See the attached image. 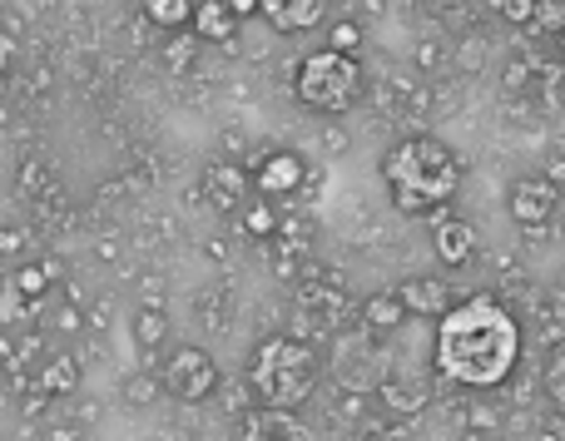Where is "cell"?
Masks as SVG:
<instances>
[{
    "label": "cell",
    "mask_w": 565,
    "mask_h": 441,
    "mask_svg": "<svg viewBox=\"0 0 565 441\" xmlns=\"http://www.w3.org/2000/svg\"><path fill=\"white\" fill-rule=\"evenodd\" d=\"M521 363V323L497 298H467L437 318V373L457 387H501Z\"/></svg>",
    "instance_id": "obj_1"
},
{
    "label": "cell",
    "mask_w": 565,
    "mask_h": 441,
    "mask_svg": "<svg viewBox=\"0 0 565 441\" xmlns=\"http://www.w3.org/2000/svg\"><path fill=\"white\" fill-rule=\"evenodd\" d=\"M382 179L402 214H441L461 189V159L441 139L412 135L382 159Z\"/></svg>",
    "instance_id": "obj_2"
},
{
    "label": "cell",
    "mask_w": 565,
    "mask_h": 441,
    "mask_svg": "<svg viewBox=\"0 0 565 441\" xmlns=\"http://www.w3.org/2000/svg\"><path fill=\"white\" fill-rule=\"evenodd\" d=\"M248 387L268 412H298L318 387V353L302 337H264L248 357Z\"/></svg>",
    "instance_id": "obj_3"
},
{
    "label": "cell",
    "mask_w": 565,
    "mask_h": 441,
    "mask_svg": "<svg viewBox=\"0 0 565 441\" xmlns=\"http://www.w3.org/2000/svg\"><path fill=\"white\" fill-rule=\"evenodd\" d=\"M298 99L318 115H342L362 99V65L358 55H338V50H312L298 65Z\"/></svg>",
    "instance_id": "obj_4"
},
{
    "label": "cell",
    "mask_w": 565,
    "mask_h": 441,
    "mask_svg": "<svg viewBox=\"0 0 565 441\" xmlns=\"http://www.w3.org/2000/svg\"><path fill=\"white\" fill-rule=\"evenodd\" d=\"M50 298H55V278L40 268V258L10 268L6 283H0V327H6V333L35 327V318L50 313Z\"/></svg>",
    "instance_id": "obj_5"
},
{
    "label": "cell",
    "mask_w": 565,
    "mask_h": 441,
    "mask_svg": "<svg viewBox=\"0 0 565 441\" xmlns=\"http://www.w3.org/2000/svg\"><path fill=\"white\" fill-rule=\"evenodd\" d=\"M159 383H164V392L174 397V402H189V407L209 402V397L218 392V363L204 347L179 343L174 353L164 357V367H159Z\"/></svg>",
    "instance_id": "obj_6"
},
{
    "label": "cell",
    "mask_w": 565,
    "mask_h": 441,
    "mask_svg": "<svg viewBox=\"0 0 565 441\" xmlns=\"http://www.w3.org/2000/svg\"><path fill=\"white\" fill-rule=\"evenodd\" d=\"M507 208H511V218H516L521 228H546L551 218H556V208H561V184H551L546 174L516 179L511 194H507Z\"/></svg>",
    "instance_id": "obj_7"
},
{
    "label": "cell",
    "mask_w": 565,
    "mask_h": 441,
    "mask_svg": "<svg viewBox=\"0 0 565 441\" xmlns=\"http://www.w3.org/2000/svg\"><path fill=\"white\" fill-rule=\"evenodd\" d=\"M254 194L258 198H292L302 184H308V164H302V154H292V149H274V154H264L254 169Z\"/></svg>",
    "instance_id": "obj_8"
},
{
    "label": "cell",
    "mask_w": 565,
    "mask_h": 441,
    "mask_svg": "<svg viewBox=\"0 0 565 441\" xmlns=\"http://www.w3.org/2000/svg\"><path fill=\"white\" fill-rule=\"evenodd\" d=\"M204 194L214 208H224V214H238V208L254 198V174H248V164H234V159H214V164L204 169Z\"/></svg>",
    "instance_id": "obj_9"
},
{
    "label": "cell",
    "mask_w": 565,
    "mask_h": 441,
    "mask_svg": "<svg viewBox=\"0 0 565 441\" xmlns=\"http://www.w3.org/2000/svg\"><path fill=\"white\" fill-rule=\"evenodd\" d=\"M431 248H437V258L447 268H467L471 258H477V228L461 214H437V224H431Z\"/></svg>",
    "instance_id": "obj_10"
},
{
    "label": "cell",
    "mask_w": 565,
    "mask_h": 441,
    "mask_svg": "<svg viewBox=\"0 0 565 441\" xmlns=\"http://www.w3.org/2000/svg\"><path fill=\"white\" fill-rule=\"evenodd\" d=\"M328 6L332 0H258V15H264L274 30H282V35H292V30L322 25Z\"/></svg>",
    "instance_id": "obj_11"
},
{
    "label": "cell",
    "mask_w": 565,
    "mask_h": 441,
    "mask_svg": "<svg viewBox=\"0 0 565 441\" xmlns=\"http://www.w3.org/2000/svg\"><path fill=\"white\" fill-rule=\"evenodd\" d=\"M402 308H407V318H441L451 308V293L441 278H407V283L397 288Z\"/></svg>",
    "instance_id": "obj_12"
},
{
    "label": "cell",
    "mask_w": 565,
    "mask_h": 441,
    "mask_svg": "<svg viewBox=\"0 0 565 441\" xmlns=\"http://www.w3.org/2000/svg\"><path fill=\"white\" fill-rule=\"evenodd\" d=\"M194 40H209V45H234L238 20L224 0H194V20H189Z\"/></svg>",
    "instance_id": "obj_13"
},
{
    "label": "cell",
    "mask_w": 565,
    "mask_h": 441,
    "mask_svg": "<svg viewBox=\"0 0 565 441\" xmlns=\"http://www.w3.org/2000/svg\"><path fill=\"white\" fill-rule=\"evenodd\" d=\"M35 387L45 397H75V387H79V363H75V353H50L45 363L35 367Z\"/></svg>",
    "instance_id": "obj_14"
},
{
    "label": "cell",
    "mask_w": 565,
    "mask_h": 441,
    "mask_svg": "<svg viewBox=\"0 0 565 441\" xmlns=\"http://www.w3.org/2000/svg\"><path fill=\"white\" fill-rule=\"evenodd\" d=\"M129 337H135L139 353H159L169 343V313L159 303H139L129 318Z\"/></svg>",
    "instance_id": "obj_15"
},
{
    "label": "cell",
    "mask_w": 565,
    "mask_h": 441,
    "mask_svg": "<svg viewBox=\"0 0 565 441\" xmlns=\"http://www.w3.org/2000/svg\"><path fill=\"white\" fill-rule=\"evenodd\" d=\"M40 258V238L30 224H0V263L20 268V263H35Z\"/></svg>",
    "instance_id": "obj_16"
},
{
    "label": "cell",
    "mask_w": 565,
    "mask_h": 441,
    "mask_svg": "<svg viewBox=\"0 0 565 441\" xmlns=\"http://www.w3.org/2000/svg\"><path fill=\"white\" fill-rule=\"evenodd\" d=\"M362 323H367V333H397V327L407 323V308H402L397 288H392V293H372L367 303H362Z\"/></svg>",
    "instance_id": "obj_17"
},
{
    "label": "cell",
    "mask_w": 565,
    "mask_h": 441,
    "mask_svg": "<svg viewBox=\"0 0 565 441\" xmlns=\"http://www.w3.org/2000/svg\"><path fill=\"white\" fill-rule=\"evenodd\" d=\"M139 10H145V20L154 30H189V20H194V0H139Z\"/></svg>",
    "instance_id": "obj_18"
},
{
    "label": "cell",
    "mask_w": 565,
    "mask_h": 441,
    "mask_svg": "<svg viewBox=\"0 0 565 441\" xmlns=\"http://www.w3.org/2000/svg\"><path fill=\"white\" fill-rule=\"evenodd\" d=\"M159 397H164V383H159L154 367H139V373H129L119 383V402L125 407H154Z\"/></svg>",
    "instance_id": "obj_19"
},
{
    "label": "cell",
    "mask_w": 565,
    "mask_h": 441,
    "mask_svg": "<svg viewBox=\"0 0 565 441\" xmlns=\"http://www.w3.org/2000/svg\"><path fill=\"white\" fill-rule=\"evenodd\" d=\"M238 224H244L248 238L268 244V238L278 234V204H268V198H248V204L238 208Z\"/></svg>",
    "instance_id": "obj_20"
},
{
    "label": "cell",
    "mask_w": 565,
    "mask_h": 441,
    "mask_svg": "<svg viewBox=\"0 0 565 441\" xmlns=\"http://www.w3.org/2000/svg\"><path fill=\"white\" fill-rule=\"evenodd\" d=\"M50 327H45V333L50 337H79V333H85V308H79V303H60V308H50Z\"/></svg>",
    "instance_id": "obj_21"
},
{
    "label": "cell",
    "mask_w": 565,
    "mask_h": 441,
    "mask_svg": "<svg viewBox=\"0 0 565 441\" xmlns=\"http://www.w3.org/2000/svg\"><path fill=\"white\" fill-rule=\"evenodd\" d=\"M159 55H164V65L179 75V69H189V65H194V55H199V40H194V35H174L164 50H159Z\"/></svg>",
    "instance_id": "obj_22"
},
{
    "label": "cell",
    "mask_w": 565,
    "mask_h": 441,
    "mask_svg": "<svg viewBox=\"0 0 565 441\" xmlns=\"http://www.w3.org/2000/svg\"><path fill=\"white\" fill-rule=\"evenodd\" d=\"M546 397L556 402V412H565V347H556L546 363Z\"/></svg>",
    "instance_id": "obj_23"
},
{
    "label": "cell",
    "mask_w": 565,
    "mask_h": 441,
    "mask_svg": "<svg viewBox=\"0 0 565 441\" xmlns=\"http://www.w3.org/2000/svg\"><path fill=\"white\" fill-rule=\"evenodd\" d=\"M491 10L501 20H511V25H531L536 20V0H491Z\"/></svg>",
    "instance_id": "obj_24"
},
{
    "label": "cell",
    "mask_w": 565,
    "mask_h": 441,
    "mask_svg": "<svg viewBox=\"0 0 565 441\" xmlns=\"http://www.w3.org/2000/svg\"><path fill=\"white\" fill-rule=\"evenodd\" d=\"M358 45H362V25L338 20V25H332V45L328 50H338V55H358Z\"/></svg>",
    "instance_id": "obj_25"
},
{
    "label": "cell",
    "mask_w": 565,
    "mask_h": 441,
    "mask_svg": "<svg viewBox=\"0 0 565 441\" xmlns=\"http://www.w3.org/2000/svg\"><path fill=\"white\" fill-rule=\"evenodd\" d=\"M40 441H85V427H79L75 417H65V422H50Z\"/></svg>",
    "instance_id": "obj_26"
},
{
    "label": "cell",
    "mask_w": 565,
    "mask_h": 441,
    "mask_svg": "<svg viewBox=\"0 0 565 441\" xmlns=\"http://www.w3.org/2000/svg\"><path fill=\"white\" fill-rule=\"evenodd\" d=\"M228 10H234V20H248V15H258V0H224Z\"/></svg>",
    "instance_id": "obj_27"
},
{
    "label": "cell",
    "mask_w": 565,
    "mask_h": 441,
    "mask_svg": "<svg viewBox=\"0 0 565 441\" xmlns=\"http://www.w3.org/2000/svg\"><path fill=\"white\" fill-rule=\"evenodd\" d=\"M10 60H15V45H10V40H6V35H0V79H6Z\"/></svg>",
    "instance_id": "obj_28"
},
{
    "label": "cell",
    "mask_w": 565,
    "mask_h": 441,
    "mask_svg": "<svg viewBox=\"0 0 565 441\" xmlns=\"http://www.w3.org/2000/svg\"><path fill=\"white\" fill-rule=\"evenodd\" d=\"M521 79H526V65H511V69H507V85L521 89Z\"/></svg>",
    "instance_id": "obj_29"
},
{
    "label": "cell",
    "mask_w": 565,
    "mask_h": 441,
    "mask_svg": "<svg viewBox=\"0 0 565 441\" xmlns=\"http://www.w3.org/2000/svg\"><path fill=\"white\" fill-rule=\"evenodd\" d=\"M99 258H119V244H115V238H99Z\"/></svg>",
    "instance_id": "obj_30"
},
{
    "label": "cell",
    "mask_w": 565,
    "mask_h": 441,
    "mask_svg": "<svg viewBox=\"0 0 565 441\" xmlns=\"http://www.w3.org/2000/svg\"><path fill=\"white\" fill-rule=\"evenodd\" d=\"M431 6H437V10H457L461 0H431Z\"/></svg>",
    "instance_id": "obj_31"
},
{
    "label": "cell",
    "mask_w": 565,
    "mask_h": 441,
    "mask_svg": "<svg viewBox=\"0 0 565 441\" xmlns=\"http://www.w3.org/2000/svg\"><path fill=\"white\" fill-rule=\"evenodd\" d=\"M556 50H561V60H565V30H561V35H556Z\"/></svg>",
    "instance_id": "obj_32"
}]
</instances>
